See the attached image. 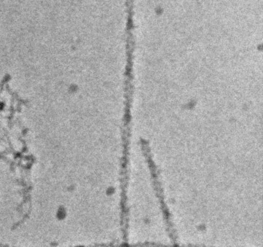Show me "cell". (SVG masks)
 <instances>
[{"instance_id":"cell-1","label":"cell","mask_w":263,"mask_h":247,"mask_svg":"<svg viewBox=\"0 0 263 247\" xmlns=\"http://www.w3.org/2000/svg\"><path fill=\"white\" fill-rule=\"evenodd\" d=\"M127 247H178L175 244L171 245H160V244H148V245H138V246H130Z\"/></svg>"}]
</instances>
